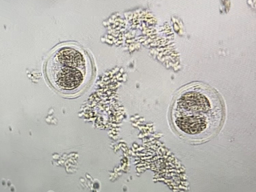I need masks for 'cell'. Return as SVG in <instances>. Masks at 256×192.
I'll use <instances>...</instances> for the list:
<instances>
[{
  "instance_id": "cell-1",
  "label": "cell",
  "mask_w": 256,
  "mask_h": 192,
  "mask_svg": "<svg viewBox=\"0 0 256 192\" xmlns=\"http://www.w3.org/2000/svg\"><path fill=\"white\" fill-rule=\"evenodd\" d=\"M172 115L178 132L189 140L200 142L210 139L219 131L224 109L217 92L207 85L196 84L180 92Z\"/></svg>"
},
{
  "instance_id": "cell-2",
  "label": "cell",
  "mask_w": 256,
  "mask_h": 192,
  "mask_svg": "<svg viewBox=\"0 0 256 192\" xmlns=\"http://www.w3.org/2000/svg\"><path fill=\"white\" fill-rule=\"evenodd\" d=\"M48 77L61 92H78L86 84L91 71L89 58L73 45L60 47L52 53L46 66Z\"/></svg>"
}]
</instances>
